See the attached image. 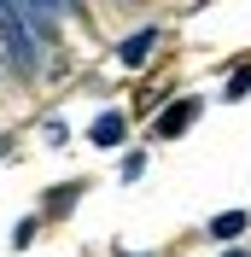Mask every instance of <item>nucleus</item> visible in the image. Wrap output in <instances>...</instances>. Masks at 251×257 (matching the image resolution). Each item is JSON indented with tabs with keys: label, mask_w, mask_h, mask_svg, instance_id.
Masks as SVG:
<instances>
[{
	"label": "nucleus",
	"mask_w": 251,
	"mask_h": 257,
	"mask_svg": "<svg viewBox=\"0 0 251 257\" xmlns=\"http://www.w3.org/2000/svg\"><path fill=\"white\" fill-rule=\"evenodd\" d=\"M193 117H199V99H175V105H164V111H158V135H164V141H175V135H187Z\"/></svg>",
	"instance_id": "nucleus-1"
},
{
	"label": "nucleus",
	"mask_w": 251,
	"mask_h": 257,
	"mask_svg": "<svg viewBox=\"0 0 251 257\" xmlns=\"http://www.w3.org/2000/svg\"><path fill=\"white\" fill-rule=\"evenodd\" d=\"M152 47H158V30H135L123 47H117V59H123V64H146V59H152Z\"/></svg>",
	"instance_id": "nucleus-2"
},
{
	"label": "nucleus",
	"mask_w": 251,
	"mask_h": 257,
	"mask_svg": "<svg viewBox=\"0 0 251 257\" xmlns=\"http://www.w3.org/2000/svg\"><path fill=\"white\" fill-rule=\"evenodd\" d=\"M88 135H94V146H123L129 123H123V117H117V111H105V117H99L94 128H88Z\"/></svg>",
	"instance_id": "nucleus-3"
},
{
	"label": "nucleus",
	"mask_w": 251,
	"mask_h": 257,
	"mask_svg": "<svg viewBox=\"0 0 251 257\" xmlns=\"http://www.w3.org/2000/svg\"><path fill=\"white\" fill-rule=\"evenodd\" d=\"M245 222H251L245 210H222L216 222H210V234H216V240H239V234H245Z\"/></svg>",
	"instance_id": "nucleus-4"
},
{
	"label": "nucleus",
	"mask_w": 251,
	"mask_h": 257,
	"mask_svg": "<svg viewBox=\"0 0 251 257\" xmlns=\"http://www.w3.org/2000/svg\"><path fill=\"white\" fill-rule=\"evenodd\" d=\"M245 88H251V70H234V82H228V99H239Z\"/></svg>",
	"instance_id": "nucleus-5"
},
{
	"label": "nucleus",
	"mask_w": 251,
	"mask_h": 257,
	"mask_svg": "<svg viewBox=\"0 0 251 257\" xmlns=\"http://www.w3.org/2000/svg\"><path fill=\"white\" fill-rule=\"evenodd\" d=\"M24 6H30V12H35V18H47V12H53V6H64V0H24Z\"/></svg>",
	"instance_id": "nucleus-6"
},
{
	"label": "nucleus",
	"mask_w": 251,
	"mask_h": 257,
	"mask_svg": "<svg viewBox=\"0 0 251 257\" xmlns=\"http://www.w3.org/2000/svg\"><path fill=\"white\" fill-rule=\"evenodd\" d=\"M228 257H251V251H228Z\"/></svg>",
	"instance_id": "nucleus-7"
}]
</instances>
